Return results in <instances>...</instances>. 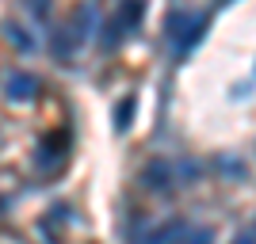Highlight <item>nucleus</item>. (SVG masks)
Returning a JSON list of instances; mask_svg holds the SVG:
<instances>
[{"label":"nucleus","mask_w":256,"mask_h":244,"mask_svg":"<svg viewBox=\"0 0 256 244\" xmlns=\"http://www.w3.org/2000/svg\"><path fill=\"white\" fill-rule=\"evenodd\" d=\"M34 88H38V80L27 73H12L8 76V84H4V92H8L12 103H23V99H31L34 96Z\"/></svg>","instance_id":"obj_1"},{"label":"nucleus","mask_w":256,"mask_h":244,"mask_svg":"<svg viewBox=\"0 0 256 244\" xmlns=\"http://www.w3.org/2000/svg\"><path fill=\"white\" fill-rule=\"evenodd\" d=\"M172 183V168L164 164V160H153L150 168H146V187H153V191H164Z\"/></svg>","instance_id":"obj_2"},{"label":"nucleus","mask_w":256,"mask_h":244,"mask_svg":"<svg viewBox=\"0 0 256 244\" xmlns=\"http://www.w3.org/2000/svg\"><path fill=\"white\" fill-rule=\"evenodd\" d=\"M176 237H184V225H180V222H168V225H164V229H157V233H150V237H146V241H142V244H172V241H176Z\"/></svg>","instance_id":"obj_3"},{"label":"nucleus","mask_w":256,"mask_h":244,"mask_svg":"<svg viewBox=\"0 0 256 244\" xmlns=\"http://www.w3.org/2000/svg\"><path fill=\"white\" fill-rule=\"evenodd\" d=\"M115 19L122 23V27H134V23L142 19V0H126V4L118 8V15H115Z\"/></svg>","instance_id":"obj_4"},{"label":"nucleus","mask_w":256,"mask_h":244,"mask_svg":"<svg viewBox=\"0 0 256 244\" xmlns=\"http://www.w3.org/2000/svg\"><path fill=\"white\" fill-rule=\"evenodd\" d=\"M134 118V99H122V107H115V130H126Z\"/></svg>","instance_id":"obj_5"},{"label":"nucleus","mask_w":256,"mask_h":244,"mask_svg":"<svg viewBox=\"0 0 256 244\" xmlns=\"http://www.w3.org/2000/svg\"><path fill=\"white\" fill-rule=\"evenodd\" d=\"M4 31H8V38H12L16 46H20V50H31V46H34V38H31V34H23L20 27H16V23H8Z\"/></svg>","instance_id":"obj_6"},{"label":"nucleus","mask_w":256,"mask_h":244,"mask_svg":"<svg viewBox=\"0 0 256 244\" xmlns=\"http://www.w3.org/2000/svg\"><path fill=\"white\" fill-rule=\"evenodd\" d=\"M210 241H214V233H210V229H195V233L188 237V244H210Z\"/></svg>","instance_id":"obj_7"},{"label":"nucleus","mask_w":256,"mask_h":244,"mask_svg":"<svg viewBox=\"0 0 256 244\" xmlns=\"http://www.w3.org/2000/svg\"><path fill=\"white\" fill-rule=\"evenodd\" d=\"M234 244H252V233H241V237H237Z\"/></svg>","instance_id":"obj_8"},{"label":"nucleus","mask_w":256,"mask_h":244,"mask_svg":"<svg viewBox=\"0 0 256 244\" xmlns=\"http://www.w3.org/2000/svg\"><path fill=\"white\" fill-rule=\"evenodd\" d=\"M222 4H230V0H222Z\"/></svg>","instance_id":"obj_9"}]
</instances>
